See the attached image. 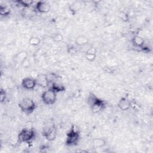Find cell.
I'll list each match as a JSON object with an SVG mask.
<instances>
[{
	"label": "cell",
	"mask_w": 153,
	"mask_h": 153,
	"mask_svg": "<svg viewBox=\"0 0 153 153\" xmlns=\"http://www.w3.org/2000/svg\"><path fill=\"white\" fill-rule=\"evenodd\" d=\"M85 58L89 62H93L96 58V54H85Z\"/></svg>",
	"instance_id": "22"
},
{
	"label": "cell",
	"mask_w": 153,
	"mask_h": 153,
	"mask_svg": "<svg viewBox=\"0 0 153 153\" xmlns=\"http://www.w3.org/2000/svg\"><path fill=\"white\" fill-rule=\"evenodd\" d=\"M68 51L69 53H71V54H74V53H76V49L75 48V47H69V48L68 49Z\"/></svg>",
	"instance_id": "26"
},
{
	"label": "cell",
	"mask_w": 153,
	"mask_h": 153,
	"mask_svg": "<svg viewBox=\"0 0 153 153\" xmlns=\"http://www.w3.org/2000/svg\"><path fill=\"white\" fill-rule=\"evenodd\" d=\"M11 13V10L6 5H0V14L1 16H7Z\"/></svg>",
	"instance_id": "19"
},
{
	"label": "cell",
	"mask_w": 153,
	"mask_h": 153,
	"mask_svg": "<svg viewBox=\"0 0 153 153\" xmlns=\"http://www.w3.org/2000/svg\"><path fill=\"white\" fill-rule=\"evenodd\" d=\"M89 42V39L84 35H78L75 40V43L78 46H84L87 45Z\"/></svg>",
	"instance_id": "13"
},
{
	"label": "cell",
	"mask_w": 153,
	"mask_h": 153,
	"mask_svg": "<svg viewBox=\"0 0 153 153\" xmlns=\"http://www.w3.org/2000/svg\"><path fill=\"white\" fill-rule=\"evenodd\" d=\"M106 144V141L100 137H96L93 139V145L94 148H100L105 146Z\"/></svg>",
	"instance_id": "16"
},
{
	"label": "cell",
	"mask_w": 153,
	"mask_h": 153,
	"mask_svg": "<svg viewBox=\"0 0 153 153\" xmlns=\"http://www.w3.org/2000/svg\"><path fill=\"white\" fill-rule=\"evenodd\" d=\"M0 97H1V103L4 102L5 101V100L7 99L6 92L2 88H1V90H0Z\"/></svg>",
	"instance_id": "21"
},
{
	"label": "cell",
	"mask_w": 153,
	"mask_h": 153,
	"mask_svg": "<svg viewBox=\"0 0 153 153\" xmlns=\"http://www.w3.org/2000/svg\"><path fill=\"white\" fill-rule=\"evenodd\" d=\"M28 58V54L25 51H21L19 52L16 55L14 56V59L21 63H22L25 60Z\"/></svg>",
	"instance_id": "15"
},
{
	"label": "cell",
	"mask_w": 153,
	"mask_h": 153,
	"mask_svg": "<svg viewBox=\"0 0 153 153\" xmlns=\"http://www.w3.org/2000/svg\"><path fill=\"white\" fill-rule=\"evenodd\" d=\"M119 16L121 19L124 22H127L128 20V15L125 12L121 11L119 14Z\"/></svg>",
	"instance_id": "23"
},
{
	"label": "cell",
	"mask_w": 153,
	"mask_h": 153,
	"mask_svg": "<svg viewBox=\"0 0 153 153\" xmlns=\"http://www.w3.org/2000/svg\"><path fill=\"white\" fill-rule=\"evenodd\" d=\"M37 85L42 88H46L49 85L50 81L48 76L44 74H39L36 78Z\"/></svg>",
	"instance_id": "9"
},
{
	"label": "cell",
	"mask_w": 153,
	"mask_h": 153,
	"mask_svg": "<svg viewBox=\"0 0 153 153\" xmlns=\"http://www.w3.org/2000/svg\"><path fill=\"white\" fill-rule=\"evenodd\" d=\"M133 45L137 48H141L145 43V39L140 35H136L131 39Z\"/></svg>",
	"instance_id": "11"
},
{
	"label": "cell",
	"mask_w": 153,
	"mask_h": 153,
	"mask_svg": "<svg viewBox=\"0 0 153 153\" xmlns=\"http://www.w3.org/2000/svg\"><path fill=\"white\" fill-rule=\"evenodd\" d=\"M42 135L48 141L54 140L57 137V130L54 124H51L46 126L43 129Z\"/></svg>",
	"instance_id": "6"
},
{
	"label": "cell",
	"mask_w": 153,
	"mask_h": 153,
	"mask_svg": "<svg viewBox=\"0 0 153 153\" xmlns=\"http://www.w3.org/2000/svg\"><path fill=\"white\" fill-rule=\"evenodd\" d=\"M96 48L94 47H91L87 50V51H85V54H96Z\"/></svg>",
	"instance_id": "24"
},
{
	"label": "cell",
	"mask_w": 153,
	"mask_h": 153,
	"mask_svg": "<svg viewBox=\"0 0 153 153\" xmlns=\"http://www.w3.org/2000/svg\"><path fill=\"white\" fill-rule=\"evenodd\" d=\"M76 152H87V151H85V150H76Z\"/></svg>",
	"instance_id": "27"
},
{
	"label": "cell",
	"mask_w": 153,
	"mask_h": 153,
	"mask_svg": "<svg viewBox=\"0 0 153 153\" xmlns=\"http://www.w3.org/2000/svg\"><path fill=\"white\" fill-rule=\"evenodd\" d=\"M87 104L92 112L94 114L100 112L106 107V102L91 93L88 96Z\"/></svg>",
	"instance_id": "1"
},
{
	"label": "cell",
	"mask_w": 153,
	"mask_h": 153,
	"mask_svg": "<svg viewBox=\"0 0 153 153\" xmlns=\"http://www.w3.org/2000/svg\"><path fill=\"white\" fill-rule=\"evenodd\" d=\"M35 11L39 13H47L51 10L50 4L44 1H38L35 5Z\"/></svg>",
	"instance_id": "7"
},
{
	"label": "cell",
	"mask_w": 153,
	"mask_h": 153,
	"mask_svg": "<svg viewBox=\"0 0 153 153\" xmlns=\"http://www.w3.org/2000/svg\"><path fill=\"white\" fill-rule=\"evenodd\" d=\"M41 99L46 105H53L57 100V93L52 88H49L42 93Z\"/></svg>",
	"instance_id": "5"
},
{
	"label": "cell",
	"mask_w": 153,
	"mask_h": 153,
	"mask_svg": "<svg viewBox=\"0 0 153 153\" xmlns=\"http://www.w3.org/2000/svg\"><path fill=\"white\" fill-rule=\"evenodd\" d=\"M35 131L33 128H24L17 135V140L19 142H29L32 140L35 136Z\"/></svg>",
	"instance_id": "4"
},
{
	"label": "cell",
	"mask_w": 153,
	"mask_h": 153,
	"mask_svg": "<svg viewBox=\"0 0 153 153\" xmlns=\"http://www.w3.org/2000/svg\"><path fill=\"white\" fill-rule=\"evenodd\" d=\"M28 43L30 45L36 46L41 43V39L37 36H31L29 39Z\"/></svg>",
	"instance_id": "20"
},
{
	"label": "cell",
	"mask_w": 153,
	"mask_h": 153,
	"mask_svg": "<svg viewBox=\"0 0 153 153\" xmlns=\"http://www.w3.org/2000/svg\"><path fill=\"white\" fill-rule=\"evenodd\" d=\"M18 105L20 110L27 115L32 113L36 107L35 102L29 97H25L22 99Z\"/></svg>",
	"instance_id": "3"
},
{
	"label": "cell",
	"mask_w": 153,
	"mask_h": 153,
	"mask_svg": "<svg viewBox=\"0 0 153 153\" xmlns=\"http://www.w3.org/2000/svg\"><path fill=\"white\" fill-rule=\"evenodd\" d=\"M51 38L54 42H60L63 40V36L59 32H55L51 35Z\"/></svg>",
	"instance_id": "18"
},
{
	"label": "cell",
	"mask_w": 153,
	"mask_h": 153,
	"mask_svg": "<svg viewBox=\"0 0 153 153\" xmlns=\"http://www.w3.org/2000/svg\"><path fill=\"white\" fill-rule=\"evenodd\" d=\"M118 106L122 111H127L131 108V101L126 97H121L118 102Z\"/></svg>",
	"instance_id": "10"
},
{
	"label": "cell",
	"mask_w": 153,
	"mask_h": 153,
	"mask_svg": "<svg viewBox=\"0 0 153 153\" xmlns=\"http://www.w3.org/2000/svg\"><path fill=\"white\" fill-rule=\"evenodd\" d=\"M139 105L136 102L131 101V108L134 109H139Z\"/></svg>",
	"instance_id": "25"
},
{
	"label": "cell",
	"mask_w": 153,
	"mask_h": 153,
	"mask_svg": "<svg viewBox=\"0 0 153 153\" xmlns=\"http://www.w3.org/2000/svg\"><path fill=\"white\" fill-rule=\"evenodd\" d=\"M14 3L24 8H29L33 4L34 1L32 0H17L15 1Z\"/></svg>",
	"instance_id": "17"
},
{
	"label": "cell",
	"mask_w": 153,
	"mask_h": 153,
	"mask_svg": "<svg viewBox=\"0 0 153 153\" xmlns=\"http://www.w3.org/2000/svg\"><path fill=\"white\" fill-rule=\"evenodd\" d=\"M51 88H52L53 90H54L57 93H60V92H63L65 91L66 88L65 87V86L59 82H57L56 81H52L51 83V86L50 87Z\"/></svg>",
	"instance_id": "14"
},
{
	"label": "cell",
	"mask_w": 153,
	"mask_h": 153,
	"mask_svg": "<svg viewBox=\"0 0 153 153\" xmlns=\"http://www.w3.org/2000/svg\"><path fill=\"white\" fill-rule=\"evenodd\" d=\"M37 85L36 79L32 77L25 78L22 81V86L26 90H33Z\"/></svg>",
	"instance_id": "8"
},
{
	"label": "cell",
	"mask_w": 153,
	"mask_h": 153,
	"mask_svg": "<svg viewBox=\"0 0 153 153\" xmlns=\"http://www.w3.org/2000/svg\"><path fill=\"white\" fill-rule=\"evenodd\" d=\"M80 134L77 127L73 124L66 134V145L67 146H75L79 140Z\"/></svg>",
	"instance_id": "2"
},
{
	"label": "cell",
	"mask_w": 153,
	"mask_h": 153,
	"mask_svg": "<svg viewBox=\"0 0 153 153\" xmlns=\"http://www.w3.org/2000/svg\"><path fill=\"white\" fill-rule=\"evenodd\" d=\"M82 7V2L79 1H74V2L71 3L69 6V10L73 15L75 14Z\"/></svg>",
	"instance_id": "12"
}]
</instances>
